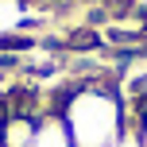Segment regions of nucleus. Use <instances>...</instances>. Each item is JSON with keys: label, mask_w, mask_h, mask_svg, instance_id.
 I'll return each instance as SVG.
<instances>
[{"label": "nucleus", "mask_w": 147, "mask_h": 147, "mask_svg": "<svg viewBox=\"0 0 147 147\" xmlns=\"http://www.w3.org/2000/svg\"><path fill=\"white\" fill-rule=\"evenodd\" d=\"M58 116L66 120V132H70L74 147H112L128 128L116 89H105V85L70 89Z\"/></svg>", "instance_id": "nucleus-1"}, {"label": "nucleus", "mask_w": 147, "mask_h": 147, "mask_svg": "<svg viewBox=\"0 0 147 147\" xmlns=\"http://www.w3.org/2000/svg\"><path fill=\"white\" fill-rule=\"evenodd\" d=\"M31 147H74L70 132H66V120H62L58 112L43 116L35 124V140H31Z\"/></svg>", "instance_id": "nucleus-2"}, {"label": "nucleus", "mask_w": 147, "mask_h": 147, "mask_svg": "<svg viewBox=\"0 0 147 147\" xmlns=\"http://www.w3.org/2000/svg\"><path fill=\"white\" fill-rule=\"evenodd\" d=\"M35 124L39 120H31V116H8L0 124V147H31Z\"/></svg>", "instance_id": "nucleus-3"}, {"label": "nucleus", "mask_w": 147, "mask_h": 147, "mask_svg": "<svg viewBox=\"0 0 147 147\" xmlns=\"http://www.w3.org/2000/svg\"><path fill=\"white\" fill-rule=\"evenodd\" d=\"M112 147H143V140H140V132H136V128H124V136H120Z\"/></svg>", "instance_id": "nucleus-4"}, {"label": "nucleus", "mask_w": 147, "mask_h": 147, "mask_svg": "<svg viewBox=\"0 0 147 147\" xmlns=\"http://www.w3.org/2000/svg\"><path fill=\"white\" fill-rule=\"evenodd\" d=\"M128 128H136V132H140V140H143V147H147V112L136 120V124H128Z\"/></svg>", "instance_id": "nucleus-5"}]
</instances>
